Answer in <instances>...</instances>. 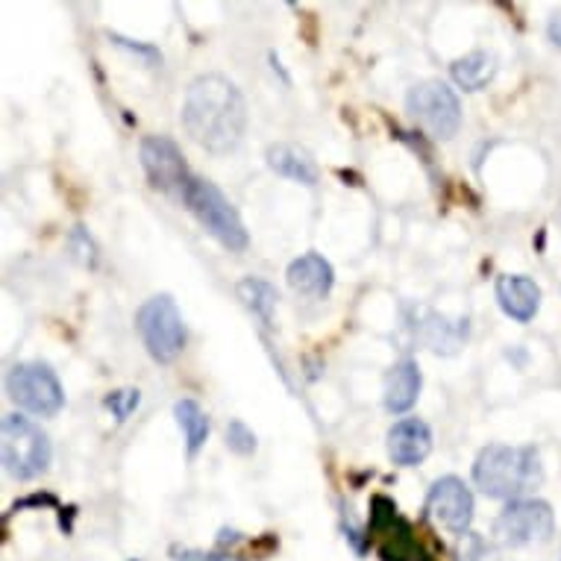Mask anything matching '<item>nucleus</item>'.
I'll use <instances>...</instances> for the list:
<instances>
[{"mask_svg": "<svg viewBox=\"0 0 561 561\" xmlns=\"http://www.w3.org/2000/svg\"><path fill=\"white\" fill-rule=\"evenodd\" d=\"M286 279L297 295L323 300L332 291V286H335V271H332V265L321 253H304V256L288 265Z\"/></svg>", "mask_w": 561, "mask_h": 561, "instance_id": "ddd939ff", "label": "nucleus"}, {"mask_svg": "<svg viewBox=\"0 0 561 561\" xmlns=\"http://www.w3.org/2000/svg\"><path fill=\"white\" fill-rule=\"evenodd\" d=\"M552 529H556V515L543 500H512L494 520V535L508 547L550 541Z\"/></svg>", "mask_w": 561, "mask_h": 561, "instance_id": "1a4fd4ad", "label": "nucleus"}, {"mask_svg": "<svg viewBox=\"0 0 561 561\" xmlns=\"http://www.w3.org/2000/svg\"><path fill=\"white\" fill-rule=\"evenodd\" d=\"M110 42H112V45L124 47V50H129V54L141 56V59H145L148 65H162V54H159V47L136 45L133 38H124V36H118V33H110Z\"/></svg>", "mask_w": 561, "mask_h": 561, "instance_id": "393cba45", "label": "nucleus"}, {"mask_svg": "<svg viewBox=\"0 0 561 561\" xmlns=\"http://www.w3.org/2000/svg\"><path fill=\"white\" fill-rule=\"evenodd\" d=\"M450 75L465 92H479L497 75V56L488 54V50H473V54L461 56L450 65Z\"/></svg>", "mask_w": 561, "mask_h": 561, "instance_id": "f3484780", "label": "nucleus"}, {"mask_svg": "<svg viewBox=\"0 0 561 561\" xmlns=\"http://www.w3.org/2000/svg\"><path fill=\"white\" fill-rule=\"evenodd\" d=\"M133 561H138V559H133Z\"/></svg>", "mask_w": 561, "mask_h": 561, "instance_id": "c85d7f7f", "label": "nucleus"}, {"mask_svg": "<svg viewBox=\"0 0 561 561\" xmlns=\"http://www.w3.org/2000/svg\"><path fill=\"white\" fill-rule=\"evenodd\" d=\"M136 327L150 359L159 365H171L185 350L183 314L171 295H157L145 300L136 314Z\"/></svg>", "mask_w": 561, "mask_h": 561, "instance_id": "39448f33", "label": "nucleus"}, {"mask_svg": "<svg viewBox=\"0 0 561 561\" xmlns=\"http://www.w3.org/2000/svg\"><path fill=\"white\" fill-rule=\"evenodd\" d=\"M0 450H3V468L7 473L21 482L42 477L54 459V447L50 438L42 433L24 414H7L3 417V430H0Z\"/></svg>", "mask_w": 561, "mask_h": 561, "instance_id": "20e7f679", "label": "nucleus"}, {"mask_svg": "<svg viewBox=\"0 0 561 561\" xmlns=\"http://www.w3.org/2000/svg\"><path fill=\"white\" fill-rule=\"evenodd\" d=\"M174 417L176 424L183 426L185 433V447H188V456H197L201 453V447L206 444V438H209V430H213V424H209V414L203 412L201 403L197 400H180V403L174 405Z\"/></svg>", "mask_w": 561, "mask_h": 561, "instance_id": "6ab92c4d", "label": "nucleus"}, {"mask_svg": "<svg viewBox=\"0 0 561 561\" xmlns=\"http://www.w3.org/2000/svg\"><path fill=\"white\" fill-rule=\"evenodd\" d=\"M473 482L494 500H524L543 482L541 453L535 447H508V444H488L473 461Z\"/></svg>", "mask_w": 561, "mask_h": 561, "instance_id": "f03ea898", "label": "nucleus"}, {"mask_svg": "<svg viewBox=\"0 0 561 561\" xmlns=\"http://www.w3.org/2000/svg\"><path fill=\"white\" fill-rule=\"evenodd\" d=\"M45 508V506H59V500L54 497V494H30V497L19 500L15 506L10 508V515H15V512H24V508ZM7 515V517H10Z\"/></svg>", "mask_w": 561, "mask_h": 561, "instance_id": "bb28decb", "label": "nucleus"}, {"mask_svg": "<svg viewBox=\"0 0 561 561\" xmlns=\"http://www.w3.org/2000/svg\"><path fill=\"white\" fill-rule=\"evenodd\" d=\"M227 447L239 456H250V453H256V433L244 421H230L227 424Z\"/></svg>", "mask_w": 561, "mask_h": 561, "instance_id": "4be33fe9", "label": "nucleus"}, {"mask_svg": "<svg viewBox=\"0 0 561 561\" xmlns=\"http://www.w3.org/2000/svg\"><path fill=\"white\" fill-rule=\"evenodd\" d=\"M473 494L459 477H442L430 488L426 512L453 535H470L473 524Z\"/></svg>", "mask_w": 561, "mask_h": 561, "instance_id": "9d476101", "label": "nucleus"}, {"mask_svg": "<svg viewBox=\"0 0 561 561\" xmlns=\"http://www.w3.org/2000/svg\"><path fill=\"white\" fill-rule=\"evenodd\" d=\"M547 36L556 47H561V10L552 12L550 15V24H547Z\"/></svg>", "mask_w": 561, "mask_h": 561, "instance_id": "cd10ccee", "label": "nucleus"}, {"mask_svg": "<svg viewBox=\"0 0 561 561\" xmlns=\"http://www.w3.org/2000/svg\"><path fill=\"white\" fill-rule=\"evenodd\" d=\"M414 330L421 335L426 347L433 353H456V350L468 341V318H459V321H447L444 314L430 312V309H421V321L414 323Z\"/></svg>", "mask_w": 561, "mask_h": 561, "instance_id": "2eb2a0df", "label": "nucleus"}, {"mask_svg": "<svg viewBox=\"0 0 561 561\" xmlns=\"http://www.w3.org/2000/svg\"><path fill=\"white\" fill-rule=\"evenodd\" d=\"M236 291H239L241 304L248 306L259 321L265 323V327H274V312L279 295H276V288L267 279H262V276H244L239 286H236Z\"/></svg>", "mask_w": 561, "mask_h": 561, "instance_id": "a211bd4d", "label": "nucleus"}, {"mask_svg": "<svg viewBox=\"0 0 561 561\" xmlns=\"http://www.w3.org/2000/svg\"><path fill=\"white\" fill-rule=\"evenodd\" d=\"M497 304L512 321L529 323L541 309V286L526 274H503L497 276Z\"/></svg>", "mask_w": 561, "mask_h": 561, "instance_id": "f8f14e48", "label": "nucleus"}, {"mask_svg": "<svg viewBox=\"0 0 561 561\" xmlns=\"http://www.w3.org/2000/svg\"><path fill=\"white\" fill-rule=\"evenodd\" d=\"M138 403H141V391L138 388H118V391H110V394L103 397V405L110 409L118 424H124L129 414L136 412Z\"/></svg>", "mask_w": 561, "mask_h": 561, "instance_id": "412c9836", "label": "nucleus"}, {"mask_svg": "<svg viewBox=\"0 0 561 561\" xmlns=\"http://www.w3.org/2000/svg\"><path fill=\"white\" fill-rule=\"evenodd\" d=\"M183 203L188 206V213L201 221V227L213 239H218L227 250L232 253H241V250H248L250 236L244 230V221H241L239 209L227 201V194L218 188L209 180H201V176H194L192 185H188V192H185Z\"/></svg>", "mask_w": 561, "mask_h": 561, "instance_id": "7ed1b4c3", "label": "nucleus"}, {"mask_svg": "<svg viewBox=\"0 0 561 561\" xmlns=\"http://www.w3.org/2000/svg\"><path fill=\"white\" fill-rule=\"evenodd\" d=\"M421 397V368L414 359L397 362L386 374V409L391 414H405Z\"/></svg>", "mask_w": 561, "mask_h": 561, "instance_id": "dca6fc26", "label": "nucleus"}, {"mask_svg": "<svg viewBox=\"0 0 561 561\" xmlns=\"http://www.w3.org/2000/svg\"><path fill=\"white\" fill-rule=\"evenodd\" d=\"M7 394L27 412L38 417H54L65 405L62 382L56 377L50 365L42 362H21L7 377Z\"/></svg>", "mask_w": 561, "mask_h": 561, "instance_id": "0eeeda50", "label": "nucleus"}, {"mask_svg": "<svg viewBox=\"0 0 561 561\" xmlns=\"http://www.w3.org/2000/svg\"><path fill=\"white\" fill-rule=\"evenodd\" d=\"M433 450V430L421 417H403L388 430V456L400 468H417Z\"/></svg>", "mask_w": 561, "mask_h": 561, "instance_id": "9b49d317", "label": "nucleus"}, {"mask_svg": "<svg viewBox=\"0 0 561 561\" xmlns=\"http://www.w3.org/2000/svg\"><path fill=\"white\" fill-rule=\"evenodd\" d=\"M174 561H241L230 552H206V550H176Z\"/></svg>", "mask_w": 561, "mask_h": 561, "instance_id": "a878e982", "label": "nucleus"}, {"mask_svg": "<svg viewBox=\"0 0 561 561\" xmlns=\"http://www.w3.org/2000/svg\"><path fill=\"white\" fill-rule=\"evenodd\" d=\"M138 157H141V168H145V174H148L153 188L183 201L194 174L192 168H188V162H185L183 150L176 148L174 138L145 136L141 138Z\"/></svg>", "mask_w": 561, "mask_h": 561, "instance_id": "6e6552de", "label": "nucleus"}, {"mask_svg": "<svg viewBox=\"0 0 561 561\" xmlns=\"http://www.w3.org/2000/svg\"><path fill=\"white\" fill-rule=\"evenodd\" d=\"M405 110L433 138H453L461 127L459 94L442 80H424L409 89Z\"/></svg>", "mask_w": 561, "mask_h": 561, "instance_id": "423d86ee", "label": "nucleus"}, {"mask_svg": "<svg viewBox=\"0 0 561 561\" xmlns=\"http://www.w3.org/2000/svg\"><path fill=\"white\" fill-rule=\"evenodd\" d=\"M267 165L286 180H295L300 185H314L321 180V168L314 162V157L300 145L291 141H276L267 148Z\"/></svg>", "mask_w": 561, "mask_h": 561, "instance_id": "4468645a", "label": "nucleus"}, {"mask_svg": "<svg viewBox=\"0 0 561 561\" xmlns=\"http://www.w3.org/2000/svg\"><path fill=\"white\" fill-rule=\"evenodd\" d=\"M465 556H468V561H500L497 547L477 533L468 535V550H465Z\"/></svg>", "mask_w": 561, "mask_h": 561, "instance_id": "b1692460", "label": "nucleus"}, {"mask_svg": "<svg viewBox=\"0 0 561 561\" xmlns=\"http://www.w3.org/2000/svg\"><path fill=\"white\" fill-rule=\"evenodd\" d=\"M397 520H400V515H397L394 500L386 497V494H377V497L370 500V524H368L370 538H374V535H386Z\"/></svg>", "mask_w": 561, "mask_h": 561, "instance_id": "aec40b11", "label": "nucleus"}, {"mask_svg": "<svg viewBox=\"0 0 561 561\" xmlns=\"http://www.w3.org/2000/svg\"><path fill=\"white\" fill-rule=\"evenodd\" d=\"M183 127L194 145L218 157L239 148L248 129V106L239 85L221 75L192 80L183 101Z\"/></svg>", "mask_w": 561, "mask_h": 561, "instance_id": "f257e3e1", "label": "nucleus"}, {"mask_svg": "<svg viewBox=\"0 0 561 561\" xmlns=\"http://www.w3.org/2000/svg\"><path fill=\"white\" fill-rule=\"evenodd\" d=\"M68 248L75 250L77 259H80L83 265H98V248H94L92 236H89L85 227H75V230H71V236H68Z\"/></svg>", "mask_w": 561, "mask_h": 561, "instance_id": "5701e85b", "label": "nucleus"}]
</instances>
